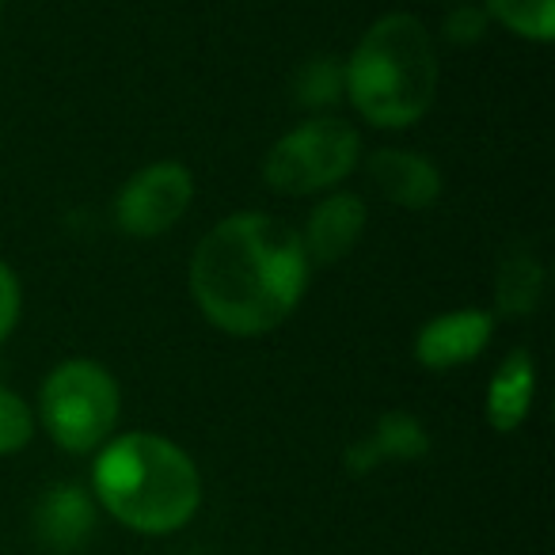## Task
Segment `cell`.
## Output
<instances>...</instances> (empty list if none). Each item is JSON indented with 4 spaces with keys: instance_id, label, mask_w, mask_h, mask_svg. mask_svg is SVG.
Returning a JSON list of instances; mask_svg holds the SVG:
<instances>
[{
    "instance_id": "ba28073f",
    "label": "cell",
    "mask_w": 555,
    "mask_h": 555,
    "mask_svg": "<svg viewBox=\"0 0 555 555\" xmlns=\"http://www.w3.org/2000/svg\"><path fill=\"white\" fill-rule=\"evenodd\" d=\"M494 335V317L487 309H456L426 320L415 335V362L423 370L446 373L476 362Z\"/></svg>"
},
{
    "instance_id": "7c38bea8",
    "label": "cell",
    "mask_w": 555,
    "mask_h": 555,
    "mask_svg": "<svg viewBox=\"0 0 555 555\" xmlns=\"http://www.w3.org/2000/svg\"><path fill=\"white\" fill-rule=\"evenodd\" d=\"M532 396H537V365L529 350H514L487 385V423L499 434H514L529 418Z\"/></svg>"
},
{
    "instance_id": "4fadbf2b",
    "label": "cell",
    "mask_w": 555,
    "mask_h": 555,
    "mask_svg": "<svg viewBox=\"0 0 555 555\" xmlns=\"http://www.w3.org/2000/svg\"><path fill=\"white\" fill-rule=\"evenodd\" d=\"M544 294V267L529 247H517L502 259L494 278V305L502 317H529Z\"/></svg>"
},
{
    "instance_id": "d6986e66",
    "label": "cell",
    "mask_w": 555,
    "mask_h": 555,
    "mask_svg": "<svg viewBox=\"0 0 555 555\" xmlns=\"http://www.w3.org/2000/svg\"><path fill=\"white\" fill-rule=\"evenodd\" d=\"M456 4H461V0H456Z\"/></svg>"
},
{
    "instance_id": "277c9868",
    "label": "cell",
    "mask_w": 555,
    "mask_h": 555,
    "mask_svg": "<svg viewBox=\"0 0 555 555\" xmlns=\"http://www.w3.org/2000/svg\"><path fill=\"white\" fill-rule=\"evenodd\" d=\"M35 418L62 453H95L115 438L122 418V388L107 365L92 358H65L42 380Z\"/></svg>"
},
{
    "instance_id": "ac0fdd59",
    "label": "cell",
    "mask_w": 555,
    "mask_h": 555,
    "mask_svg": "<svg viewBox=\"0 0 555 555\" xmlns=\"http://www.w3.org/2000/svg\"><path fill=\"white\" fill-rule=\"evenodd\" d=\"M20 309H24V289H20V278L9 262L0 259V343L9 339L20 324Z\"/></svg>"
},
{
    "instance_id": "5b68a950",
    "label": "cell",
    "mask_w": 555,
    "mask_h": 555,
    "mask_svg": "<svg viewBox=\"0 0 555 555\" xmlns=\"http://www.w3.org/2000/svg\"><path fill=\"white\" fill-rule=\"evenodd\" d=\"M362 164V138L350 122L332 115L305 118L270 145L262 160V179L270 191L305 198V194L335 191Z\"/></svg>"
},
{
    "instance_id": "9c48e42d",
    "label": "cell",
    "mask_w": 555,
    "mask_h": 555,
    "mask_svg": "<svg viewBox=\"0 0 555 555\" xmlns=\"http://www.w3.org/2000/svg\"><path fill=\"white\" fill-rule=\"evenodd\" d=\"M365 224H370V209H365L362 194L354 191H332L317 209L309 214L301 232V244L309 262L332 267V262L347 259L362 240Z\"/></svg>"
},
{
    "instance_id": "6da1fadb",
    "label": "cell",
    "mask_w": 555,
    "mask_h": 555,
    "mask_svg": "<svg viewBox=\"0 0 555 555\" xmlns=\"http://www.w3.org/2000/svg\"><path fill=\"white\" fill-rule=\"evenodd\" d=\"M301 232L270 214H232L198 240L191 294L202 317L232 339H259L282 327L309 289Z\"/></svg>"
},
{
    "instance_id": "52a82bcc",
    "label": "cell",
    "mask_w": 555,
    "mask_h": 555,
    "mask_svg": "<svg viewBox=\"0 0 555 555\" xmlns=\"http://www.w3.org/2000/svg\"><path fill=\"white\" fill-rule=\"evenodd\" d=\"M100 506L92 491L80 483H54L39 494L31 509V532L42 552L50 555H77L92 544Z\"/></svg>"
},
{
    "instance_id": "8992f818",
    "label": "cell",
    "mask_w": 555,
    "mask_h": 555,
    "mask_svg": "<svg viewBox=\"0 0 555 555\" xmlns=\"http://www.w3.org/2000/svg\"><path fill=\"white\" fill-rule=\"evenodd\" d=\"M194 202V176L179 160H156L133 171L115 198V224L133 240L164 236Z\"/></svg>"
},
{
    "instance_id": "e0dca14e",
    "label": "cell",
    "mask_w": 555,
    "mask_h": 555,
    "mask_svg": "<svg viewBox=\"0 0 555 555\" xmlns=\"http://www.w3.org/2000/svg\"><path fill=\"white\" fill-rule=\"evenodd\" d=\"M487 24H491V16H487L483 9L461 0V4L446 16V24H441V35H446L453 47H472V42H479L487 35Z\"/></svg>"
},
{
    "instance_id": "2e32d148",
    "label": "cell",
    "mask_w": 555,
    "mask_h": 555,
    "mask_svg": "<svg viewBox=\"0 0 555 555\" xmlns=\"http://www.w3.org/2000/svg\"><path fill=\"white\" fill-rule=\"evenodd\" d=\"M35 408L12 388H0V456H16L35 438Z\"/></svg>"
},
{
    "instance_id": "30bf717a",
    "label": "cell",
    "mask_w": 555,
    "mask_h": 555,
    "mask_svg": "<svg viewBox=\"0 0 555 555\" xmlns=\"http://www.w3.org/2000/svg\"><path fill=\"white\" fill-rule=\"evenodd\" d=\"M373 186L385 194L392 206L403 209H426L438 202L441 194V171L434 168V160L408 149H377V153L365 160Z\"/></svg>"
},
{
    "instance_id": "3957f363",
    "label": "cell",
    "mask_w": 555,
    "mask_h": 555,
    "mask_svg": "<svg viewBox=\"0 0 555 555\" xmlns=\"http://www.w3.org/2000/svg\"><path fill=\"white\" fill-rule=\"evenodd\" d=\"M343 92L377 130H408L423 122L438 100V50L423 20L388 12L365 27L343 65Z\"/></svg>"
},
{
    "instance_id": "9a60e30c",
    "label": "cell",
    "mask_w": 555,
    "mask_h": 555,
    "mask_svg": "<svg viewBox=\"0 0 555 555\" xmlns=\"http://www.w3.org/2000/svg\"><path fill=\"white\" fill-rule=\"evenodd\" d=\"M343 65L335 57H309V62L297 69L294 77V100L297 107L317 111V107H332L343 100Z\"/></svg>"
},
{
    "instance_id": "8fae6325",
    "label": "cell",
    "mask_w": 555,
    "mask_h": 555,
    "mask_svg": "<svg viewBox=\"0 0 555 555\" xmlns=\"http://www.w3.org/2000/svg\"><path fill=\"white\" fill-rule=\"evenodd\" d=\"M426 453H430L426 426L411 411H388V415L377 418V426L362 441H354L343 453V461H347V468L354 476H365V472L380 468L385 461H418Z\"/></svg>"
},
{
    "instance_id": "5bb4252c",
    "label": "cell",
    "mask_w": 555,
    "mask_h": 555,
    "mask_svg": "<svg viewBox=\"0 0 555 555\" xmlns=\"http://www.w3.org/2000/svg\"><path fill=\"white\" fill-rule=\"evenodd\" d=\"M487 16L529 42L555 39V0H487Z\"/></svg>"
},
{
    "instance_id": "7a4b0ae2",
    "label": "cell",
    "mask_w": 555,
    "mask_h": 555,
    "mask_svg": "<svg viewBox=\"0 0 555 555\" xmlns=\"http://www.w3.org/2000/svg\"><path fill=\"white\" fill-rule=\"evenodd\" d=\"M92 499L138 537H171L198 514L202 472L171 438L130 430L95 449Z\"/></svg>"
}]
</instances>
